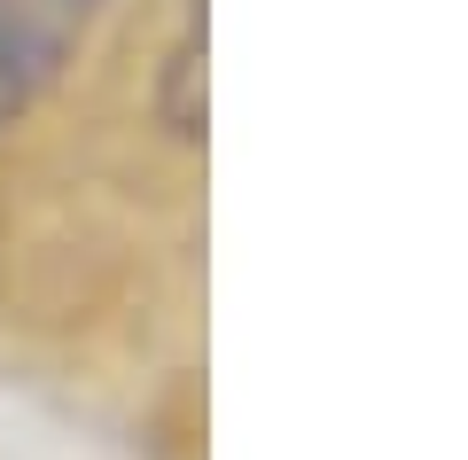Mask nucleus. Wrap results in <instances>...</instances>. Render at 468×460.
I'll use <instances>...</instances> for the list:
<instances>
[{
  "label": "nucleus",
  "instance_id": "f257e3e1",
  "mask_svg": "<svg viewBox=\"0 0 468 460\" xmlns=\"http://www.w3.org/2000/svg\"><path fill=\"white\" fill-rule=\"evenodd\" d=\"M86 16H94V0H0V133L55 86Z\"/></svg>",
  "mask_w": 468,
  "mask_h": 460
}]
</instances>
